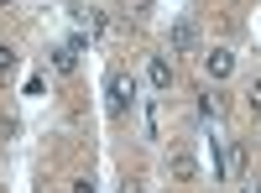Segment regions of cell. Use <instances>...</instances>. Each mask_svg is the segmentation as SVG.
Listing matches in <instances>:
<instances>
[{
  "instance_id": "cell-14",
  "label": "cell",
  "mask_w": 261,
  "mask_h": 193,
  "mask_svg": "<svg viewBox=\"0 0 261 193\" xmlns=\"http://www.w3.org/2000/svg\"><path fill=\"white\" fill-rule=\"evenodd\" d=\"M73 193H94V183H89V178H79V183H73Z\"/></svg>"
},
{
  "instance_id": "cell-7",
  "label": "cell",
  "mask_w": 261,
  "mask_h": 193,
  "mask_svg": "<svg viewBox=\"0 0 261 193\" xmlns=\"http://www.w3.org/2000/svg\"><path fill=\"white\" fill-rule=\"evenodd\" d=\"M225 178H246V141L225 146Z\"/></svg>"
},
{
  "instance_id": "cell-8",
  "label": "cell",
  "mask_w": 261,
  "mask_h": 193,
  "mask_svg": "<svg viewBox=\"0 0 261 193\" xmlns=\"http://www.w3.org/2000/svg\"><path fill=\"white\" fill-rule=\"evenodd\" d=\"M47 58H53V68H58V73H73V68H79V52L68 47V42H58V47H53Z\"/></svg>"
},
{
  "instance_id": "cell-3",
  "label": "cell",
  "mask_w": 261,
  "mask_h": 193,
  "mask_svg": "<svg viewBox=\"0 0 261 193\" xmlns=\"http://www.w3.org/2000/svg\"><path fill=\"white\" fill-rule=\"evenodd\" d=\"M204 73H209L214 84H220V78H230V73H235V52H230V47H214V52L204 58Z\"/></svg>"
},
{
  "instance_id": "cell-15",
  "label": "cell",
  "mask_w": 261,
  "mask_h": 193,
  "mask_svg": "<svg viewBox=\"0 0 261 193\" xmlns=\"http://www.w3.org/2000/svg\"><path fill=\"white\" fill-rule=\"evenodd\" d=\"M251 193H261V178H256V188H251Z\"/></svg>"
},
{
  "instance_id": "cell-6",
  "label": "cell",
  "mask_w": 261,
  "mask_h": 193,
  "mask_svg": "<svg viewBox=\"0 0 261 193\" xmlns=\"http://www.w3.org/2000/svg\"><path fill=\"white\" fill-rule=\"evenodd\" d=\"M167 173L178 178V183H188L193 173H199V157H193V152H172V157H167Z\"/></svg>"
},
{
  "instance_id": "cell-16",
  "label": "cell",
  "mask_w": 261,
  "mask_h": 193,
  "mask_svg": "<svg viewBox=\"0 0 261 193\" xmlns=\"http://www.w3.org/2000/svg\"><path fill=\"white\" fill-rule=\"evenodd\" d=\"M0 6H16V0H0Z\"/></svg>"
},
{
  "instance_id": "cell-13",
  "label": "cell",
  "mask_w": 261,
  "mask_h": 193,
  "mask_svg": "<svg viewBox=\"0 0 261 193\" xmlns=\"http://www.w3.org/2000/svg\"><path fill=\"white\" fill-rule=\"evenodd\" d=\"M68 47H73V52L84 58V52H89V32H73V37H68Z\"/></svg>"
},
{
  "instance_id": "cell-5",
  "label": "cell",
  "mask_w": 261,
  "mask_h": 193,
  "mask_svg": "<svg viewBox=\"0 0 261 193\" xmlns=\"http://www.w3.org/2000/svg\"><path fill=\"white\" fill-rule=\"evenodd\" d=\"M68 6H73V16L84 21V32H89V37L105 32V11H99V6H84V0H68Z\"/></svg>"
},
{
  "instance_id": "cell-10",
  "label": "cell",
  "mask_w": 261,
  "mask_h": 193,
  "mask_svg": "<svg viewBox=\"0 0 261 193\" xmlns=\"http://www.w3.org/2000/svg\"><path fill=\"white\" fill-rule=\"evenodd\" d=\"M16 68V47H11V42H0V73H11Z\"/></svg>"
},
{
  "instance_id": "cell-1",
  "label": "cell",
  "mask_w": 261,
  "mask_h": 193,
  "mask_svg": "<svg viewBox=\"0 0 261 193\" xmlns=\"http://www.w3.org/2000/svg\"><path fill=\"white\" fill-rule=\"evenodd\" d=\"M105 94H110V110H115V115H125L130 104H136V78H130V73H110Z\"/></svg>"
},
{
  "instance_id": "cell-9",
  "label": "cell",
  "mask_w": 261,
  "mask_h": 193,
  "mask_svg": "<svg viewBox=\"0 0 261 193\" xmlns=\"http://www.w3.org/2000/svg\"><path fill=\"white\" fill-rule=\"evenodd\" d=\"M220 110H225V99L204 89V94H199V115H204V120H214V115H220Z\"/></svg>"
},
{
  "instance_id": "cell-4",
  "label": "cell",
  "mask_w": 261,
  "mask_h": 193,
  "mask_svg": "<svg viewBox=\"0 0 261 193\" xmlns=\"http://www.w3.org/2000/svg\"><path fill=\"white\" fill-rule=\"evenodd\" d=\"M146 78H151V89H172V78H178L172 58H151V63H146Z\"/></svg>"
},
{
  "instance_id": "cell-2",
  "label": "cell",
  "mask_w": 261,
  "mask_h": 193,
  "mask_svg": "<svg viewBox=\"0 0 261 193\" xmlns=\"http://www.w3.org/2000/svg\"><path fill=\"white\" fill-rule=\"evenodd\" d=\"M167 47H172V52H193V47H199V26H193V21H172Z\"/></svg>"
},
{
  "instance_id": "cell-11",
  "label": "cell",
  "mask_w": 261,
  "mask_h": 193,
  "mask_svg": "<svg viewBox=\"0 0 261 193\" xmlns=\"http://www.w3.org/2000/svg\"><path fill=\"white\" fill-rule=\"evenodd\" d=\"M6 136H21V120L16 115H0V141H6Z\"/></svg>"
},
{
  "instance_id": "cell-12",
  "label": "cell",
  "mask_w": 261,
  "mask_h": 193,
  "mask_svg": "<svg viewBox=\"0 0 261 193\" xmlns=\"http://www.w3.org/2000/svg\"><path fill=\"white\" fill-rule=\"evenodd\" d=\"M246 104H251V115H256V120H261V78H256V84H251V94H246Z\"/></svg>"
}]
</instances>
